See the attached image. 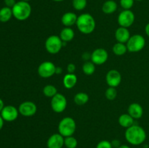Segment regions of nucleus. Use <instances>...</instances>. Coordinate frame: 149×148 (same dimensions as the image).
<instances>
[{
	"instance_id": "obj_38",
	"label": "nucleus",
	"mask_w": 149,
	"mask_h": 148,
	"mask_svg": "<svg viewBox=\"0 0 149 148\" xmlns=\"http://www.w3.org/2000/svg\"><path fill=\"white\" fill-rule=\"evenodd\" d=\"M4 101H3V100L0 98V113H1V110H3V108H4Z\"/></svg>"
},
{
	"instance_id": "obj_32",
	"label": "nucleus",
	"mask_w": 149,
	"mask_h": 148,
	"mask_svg": "<svg viewBox=\"0 0 149 148\" xmlns=\"http://www.w3.org/2000/svg\"><path fill=\"white\" fill-rule=\"evenodd\" d=\"M66 69L68 73H74L76 71V65L74 63H69L67 65Z\"/></svg>"
},
{
	"instance_id": "obj_2",
	"label": "nucleus",
	"mask_w": 149,
	"mask_h": 148,
	"mask_svg": "<svg viewBox=\"0 0 149 148\" xmlns=\"http://www.w3.org/2000/svg\"><path fill=\"white\" fill-rule=\"evenodd\" d=\"M76 26L81 33L90 34L95 29L96 23L93 15L89 13H83L78 16Z\"/></svg>"
},
{
	"instance_id": "obj_21",
	"label": "nucleus",
	"mask_w": 149,
	"mask_h": 148,
	"mask_svg": "<svg viewBox=\"0 0 149 148\" xmlns=\"http://www.w3.org/2000/svg\"><path fill=\"white\" fill-rule=\"evenodd\" d=\"M117 4L114 0H107L102 5V11L105 14H113L117 10Z\"/></svg>"
},
{
	"instance_id": "obj_31",
	"label": "nucleus",
	"mask_w": 149,
	"mask_h": 148,
	"mask_svg": "<svg viewBox=\"0 0 149 148\" xmlns=\"http://www.w3.org/2000/svg\"><path fill=\"white\" fill-rule=\"evenodd\" d=\"M96 148H113L111 142L108 140H101L96 145Z\"/></svg>"
},
{
	"instance_id": "obj_5",
	"label": "nucleus",
	"mask_w": 149,
	"mask_h": 148,
	"mask_svg": "<svg viewBox=\"0 0 149 148\" xmlns=\"http://www.w3.org/2000/svg\"><path fill=\"white\" fill-rule=\"evenodd\" d=\"M126 45L128 52L133 53L141 52L146 46V39L142 35L135 34L130 36Z\"/></svg>"
},
{
	"instance_id": "obj_9",
	"label": "nucleus",
	"mask_w": 149,
	"mask_h": 148,
	"mask_svg": "<svg viewBox=\"0 0 149 148\" xmlns=\"http://www.w3.org/2000/svg\"><path fill=\"white\" fill-rule=\"evenodd\" d=\"M135 16L133 12L130 10H124L118 15L117 21L119 26L124 28H129L135 22Z\"/></svg>"
},
{
	"instance_id": "obj_42",
	"label": "nucleus",
	"mask_w": 149,
	"mask_h": 148,
	"mask_svg": "<svg viewBox=\"0 0 149 148\" xmlns=\"http://www.w3.org/2000/svg\"><path fill=\"white\" fill-rule=\"evenodd\" d=\"M21 1H28L29 2V1H31V0H21Z\"/></svg>"
},
{
	"instance_id": "obj_7",
	"label": "nucleus",
	"mask_w": 149,
	"mask_h": 148,
	"mask_svg": "<svg viewBox=\"0 0 149 148\" xmlns=\"http://www.w3.org/2000/svg\"><path fill=\"white\" fill-rule=\"evenodd\" d=\"M51 108L55 113H61L66 109L67 100L65 96L58 93L51 98Z\"/></svg>"
},
{
	"instance_id": "obj_8",
	"label": "nucleus",
	"mask_w": 149,
	"mask_h": 148,
	"mask_svg": "<svg viewBox=\"0 0 149 148\" xmlns=\"http://www.w3.org/2000/svg\"><path fill=\"white\" fill-rule=\"evenodd\" d=\"M56 66L51 61H45L39 65L37 68V73L42 78H47L53 76L55 74Z\"/></svg>"
},
{
	"instance_id": "obj_27",
	"label": "nucleus",
	"mask_w": 149,
	"mask_h": 148,
	"mask_svg": "<svg viewBox=\"0 0 149 148\" xmlns=\"http://www.w3.org/2000/svg\"><path fill=\"white\" fill-rule=\"evenodd\" d=\"M78 145V141L74 136H67L64 137V146L66 148H77Z\"/></svg>"
},
{
	"instance_id": "obj_1",
	"label": "nucleus",
	"mask_w": 149,
	"mask_h": 148,
	"mask_svg": "<svg viewBox=\"0 0 149 148\" xmlns=\"http://www.w3.org/2000/svg\"><path fill=\"white\" fill-rule=\"evenodd\" d=\"M146 132L145 129L139 125H132L126 129L125 138L127 142L134 146L141 145L146 139Z\"/></svg>"
},
{
	"instance_id": "obj_20",
	"label": "nucleus",
	"mask_w": 149,
	"mask_h": 148,
	"mask_svg": "<svg viewBox=\"0 0 149 148\" xmlns=\"http://www.w3.org/2000/svg\"><path fill=\"white\" fill-rule=\"evenodd\" d=\"M134 120L135 119L130 114L124 113V114H122L119 116V119H118V122H119V124L121 126L125 128V129H127V128L134 125Z\"/></svg>"
},
{
	"instance_id": "obj_26",
	"label": "nucleus",
	"mask_w": 149,
	"mask_h": 148,
	"mask_svg": "<svg viewBox=\"0 0 149 148\" xmlns=\"http://www.w3.org/2000/svg\"><path fill=\"white\" fill-rule=\"evenodd\" d=\"M82 71L86 75H92L95 71V65L92 61H86L82 65Z\"/></svg>"
},
{
	"instance_id": "obj_35",
	"label": "nucleus",
	"mask_w": 149,
	"mask_h": 148,
	"mask_svg": "<svg viewBox=\"0 0 149 148\" xmlns=\"http://www.w3.org/2000/svg\"><path fill=\"white\" fill-rule=\"evenodd\" d=\"M82 59L84 61H89V59H91V54H90L89 52H84L82 55Z\"/></svg>"
},
{
	"instance_id": "obj_24",
	"label": "nucleus",
	"mask_w": 149,
	"mask_h": 148,
	"mask_svg": "<svg viewBox=\"0 0 149 148\" xmlns=\"http://www.w3.org/2000/svg\"><path fill=\"white\" fill-rule=\"evenodd\" d=\"M112 51L114 55H117V56H122V55H125L128 50L125 44L117 42L113 44V47H112Z\"/></svg>"
},
{
	"instance_id": "obj_15",
	"label": "nucleus",
	"mask_w": 149,
	"mask_h": 148,
	"mask_svg": "<svg viewBox=\"0 0 149 148\" xmlns=\"http://www.w3.org/2000/svg\"><path fill=\"white\" fill-rule=\"evenodd\" d=\"M130 36V32L128 30L127 28L120 26L115 31V39L117 41V42L127 44Z\"/></svg>"
},
{
	"instance_id": "obj_17",
	"label": "nucleus",
	"mask_w": 149,
	"mask_h": 148,
	"mask_svg": "<svg viewBox=\"0 0 149 148\" xmlns=\"http://www.w3.org/2000/svg\"><path fill=\"white\" fill-rule=\"evenodd\" d=\"M78 16L73 12H68L63 15L61 17V23L65 27H71L76 25Z\"/></svg>"
},
{
	"instance_id": "obj_18",
	"label": "nucleus",
	"mask_w": 149,
	"mask_h": 148,
	"mask_svg": "<svg viewBox=\"0 0 149 148\" xmlns=\"http://www.w3.org/2000/svg\"><path fill=\"white\" fill-rule=\"evenodd\" d=\"M77 83V76L74 73H67L64 75L63 84L64 87L68 89L74 88Z\"/></svg>"
},
{
	"instance_id": "obj_29",
	"label": "nucleus",
	"mask_w": 149,
	"mask_h": 148,
	"mask_svg": "<svg viewBox=\"0 0 149 148\" xmlns=\"http://www.w3.org/2000/svg\"><path fill=\"white\" fill-rule=\"evenodd\" d=\"M105 96H106V99L109 100H113L116 98L117 97V91L115 87H110L106 90L105 92Z\"/></svg>"
},
{
	"instance_id": "obj_13",
	"label": "nucleus",
	"mask_w": 149,
	"mask_h": 148,
	"mask_svg": "<svg viewBox=\"0 0 149 148\" xmlns=\"http://www.w3.org/2000/svg\"><path fill=\"white\" fill-rule=\"evenodd\" d=\"M106 81L109 86L116 88L122 82V75L116 70L111 69L106 73Z\"/></svg>"
},
{
	"instance_id": "obj_30",
	"label": "nucleus",
	"mask_w": 149,
	"mask_h": 148,
	"mask_svg": "<svg viewBox=\"0 0 149 148\" xmlns=\"http://www.w3.org/2000/svg\"><path fill=\"white\" fill-rule=\"evenodd\" d=\"M135 0H120L119 3L124 10H130L134 5Z\"/></svg>"
},
{
	"instance_id": "obj_22",
	"label": "nucleus",
	"mask_w": 149,
	"mask_h": 148,
	"mask_svg": "<svg viewBox=\"0 0 149 148\" xmlns=\"http://www.w3.org/2000/svg\"><path fill=\"white\" fill-rule=\"evenodd\" d=\"M13 16L12 8L8 7H4L0 9V22L7 23Z\"/></svg>"
},
{
	"instance_id": "obj_19",
	"label": "nucleus",
	"mask_w": 149,
	"mask_h": 148,
	"mask_svg": "<svg viewBox=\"0 0 149 148\" xmlns=\"http://www.w3.org/2000/svg\"><path fill=\"white\" fill-rule=\"evenodd\" d=\"M59 36L63 41L68 43L74 39V36H75V33L71 28L65 27L61 30Z\"/></svg>"
},
{
	"instance_id": "obj_14",
	"label": "nucleus",
	"mask_w": 149,
	"mask_h": 148,
	"mask_svg": "<svg viewBox=\"0 0 149 148\" xmlns=\"http://www.w3.org/2000/svg\"><path fill=\"white\" fill-rule=\"evenodd\" d=\"M64 146V137L59 133H53L47 141V148H63Z\"/></svg>"
},
{
	"instance_id": "obj_16",
	"label": "nucleus",
	"mask_w": 149,
	"mask_h": 148,
	"mask_svg": "<svg viewBox=\"0 0 149 148\" xmlns=\"http://www.w3.org/2000/svg\"><path fill=\"white\" fill-rule=\"evenodd\" d=\"M127 113L130 115L134 119H139L143 115V109L139 103H131L128 107Z\"/></svg>"
},
{
	"instance_id": "obj_39",
	"label": "nucleus",
	"mask_w": 149,
	"mask_h": 148,
	"mask_svg": "<svg viewBox=\"0 0 149 148\" xmlns=\"http://www.w3.org/2000/svg\"><path fill=\"white\" fill-rule=\"evenodd\" d=\"M145 32H146V34L149 37V23H147L146 26L145 27Z\"/></svg>"
},
{
	"instance_id": "obj_34",
	"label": "nucleus",
	"mask_w": 149,
	"mask_h": 148,
	"mask_svg": "<svg viewBox=\"0 0 149 148\" xmlns=\"http://www.w3.org/2000/svg\"><path fill=\"white\" fill-rule=\"evenodd\" d=\"M111 145L113 147V148H118L119 147H120L122 145L119 139H113V141H111Z\"/></svg>"
},
{
	"instance_id": "obj_3",
	"label": "nucleus",
	"mask_w": 149,
	"mask_h": 148,
	"mask_svg": "<svg viewBox=\"0 0 149 148\" xmlns=\"http://www.w3.org/2000/svg\"><path fill=\"white\" fill-rule=\"evenodd\" d=\"M13 17L17 20L23 21L29 18L31 14L32 8L28 1H19L12 8Z\"/></svg>"
},
{
	"instance_id": "obj_6",
	"label": "nucleus",
	"mask_w": 149,
	"mask_h": 148,
	"mask_svg": "<svg viewBox=\"0 0 149 148\" xmlns=\"http://www.w3.org/2000/svg\"><path fill=\"white\" fill-rule=\"evenodd\" d=\"M45 49L52 55L58 54L63 47V41L57 35L49 36L45 41Z\"/></svg>"
},
{
	"instance_id": "obj_40",
	"label": "nucleus",
	"mask_w": 149,
	"mask_h": 148,
	"mask_svg": "<svg viewBox=\"0 0 149 148\" xmlns=\"http://www.w3.org/2000/svg\"><path fill=\"white\" fill-rule=\"evenodd\" d=\"M118 148H131V147L130 146H128L127 145H122L120 147H119Z\"/></svg>"
},
{
	"instance_id": "obj_23",
	"label": "nucleus",
	"mask_w": 149,
	"mask_h": 148,
	"mask_svg": "<svg viewBox=\"0 0 149 148\" xmlns=\"http://www.w3.org/2000/svg\"><path fill=\"white\" fill-rule=\"evenodd\" d=\"M74 101L77 105H84L88 102L89 95L85 92H79L74 96Z\"/></svg>"
},
{
	"instance_id": "obj_11",
	"label": "nucleus",
	"mask_w": 149,
	"mask_h": 148,
	"mask_svg": "<svg viewBox=\"0 0 149 148\" xmlns=\"http://www.w3.org/2000/svg\"><path fill=\"white\" fill-rule=\"evenodd\" d=\"M109 59V53L106 49L103 48L95 49L91 54V61L97 65H101L106 63Z\"/></svg>"
},
{
	"instance_id": "obj_33",
	"label": "nucleus",
	"mask_w": 149,
	"mask_h": 148,
	"mask_svg": "<svg viewBox=\"0 0 149 148\" xmlns=\"http://www.w3.org/2000/svg\"><path fill=\"white\" fill-rule=\"evenodd\" d=\"M16 2L17 1L15 0H4V4H5L6 7H8L10 8H13Z\"/></svg>"
},
{
	"instance_id": "obj_41",
	"label": "nucleus",
	"mask_w": 149,
	"mask_h": 148,
	"mask_svg": "<svg viewBox=\"0 0 149 148\" xmlns=\"http://www.w3.org/2000/svg\"><path fill=\"white\" fill-rule=\"evenodd\" d=\"M52 1H57V2H61V1H64V0H52Z\"/></svg>"
},
{
	"instance_id": "obj_12",
	"label": "nucleus",
	"mask_w": 149,
	"mask_h": 148,
	"mask_svg": "<svg viewBox=\"0 0 149 148\" xmlns=\"http://www.w3.org/2000/svg\"><path fill=\"white\" fill-rule=\"evenodd\" d=\"M1 116L4 119V121L7 122H13L17 118L19 115L18 108H16L13 105H7L4 106L3 110H1Z\"/></svg>"
},
{
	"instance_id": "obj_10",
	"label": "nucleus",
	"mask_w": 149,
	"mask_h": 148,
	"mask_svg": "<svg viewBox=\"0 0 149 148\" xmlns=\"http://www.w3.org/2000/svg\"><path fill=\"white\" fill-rule=\"evenodd\" d=\"M18 111L19 113L24 117H31L36 114L37 107L33 102L25 101L20 103L18 107Z\"/></svg>"
},
{
	"instance_id": "obj_4",
	"label": "nucleus",
	"mask_w": 149,
	"mask_h": 148,
	"mask_svg": "<svg viewBox=\"0 0 149 148\" xmlns=\"http://www.w3.org/2000/svg\"><path fill=\"white\" fill-rule=\"evenodd\" d=\"M58 133L63 137L73 136L77 129V123L73 118L65 117L58 123Z\"/></svg>"
},
{
	"instance_id": "obj_43",
	"label": "nucleus",
	"mask_w": 149,
	"mask_h": 148,
	"mask_svg": "<svg viewBox=\"0 0 149 148\" xmlns=\"http://www.w3.org/2000/svg\"><path fill=\"white\" fill-rule=\"evenodd\" d=\"M135 1H143V0H135Z\"/></svg>"
},
{
	"instance_id": "obj_36",
	"label": "nucleus",
	"mask_w": 149,
	"mask_h": 148,
	"mask_svg": "<svg viewBox=\"0 0 149 148\" xmlns=\"http://www.w3.org/2000/svg\"><path fill=\"white\" fill-rule=\"evenodd\" d=\"M62 73H63V68H61V67L56 66V69H55V74H57V75H61Z\"/></svg>"
},
{
	"instance_id": "obj_37",
	"label": "nucleus",
	"mask_w": 149,
	"mask_h": 148,
	"mask_svg": "<svg viewBox=\"0 0 149 148\" xmlns=\"http://www.w3.org/2000/svg\"><path fill=\"white\" fill-rule=\"evenodd\" d=\"M4 119L2 118V117H1V115H0V131L2 129L3 126H4Z\"/></svg>"
},
{
	"instance_id": "obj_28",
	"label": "nucleus",
	"mask_w": 149,
	"mask_h": 148,
	"mask_svg": "<svg viewBox=\"0 0 149 148\" xmlns=\"http://www.w3.org/2000/svg\"><path fill=\"white\" fill-rule=\"evenodd\" d=\"M87 0H72V6L74 10L77 11H81L87 7Z\"/></svg>"
},
{
	"instance_id": "obj_25",
	"label": "nucleus",
	"mask_w": 149,
	"mask_h": 148,
	"mask_svg": "<svg viewBox=\"0 0 149 148\" xmlns=\"http://www.w3.org/2000/svg\"><path fill=\"white\" fill-rule=\"evenodd\" d=\"M44 95L47 97H53L55 94H58V89L56 87L52 84H47V85L45 86L42 90Z\"/></svg>"
}]
</instances>
